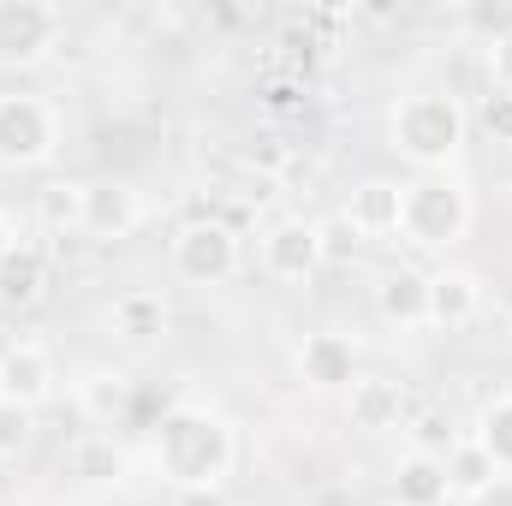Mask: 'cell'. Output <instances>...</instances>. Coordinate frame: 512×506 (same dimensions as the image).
Returning a JSON list of instances; mask_svg holds the SVG:
<instances>
[{
  "label": "cell",
  "instance_id": "5bb4252c",
  "mask_svg": "<svg viewBox=\"0 0 512 506\" xmlns=\"http://www.w3.org/2000/svg\"><path fill=\"white\" fill-rule=\"evenodd\" d=\"M376 316L387 328H429V274L417 268H393L376 280Z\"/></svg>",
  "mask_w": 512,
  "mask_h": 506
},
{
  "label": "cell",
  "instance_id": "44dd1931",
  "mask_svg": "<svg viewBox=\"0 0 512 506\" xmlns=\"http://www.w3.org/2000/svg\"><path fill=\"white\" fill-rule=\"evenodd\" d=\"M36 221L48 233H84V179H48L36 191Z\"/></svg>",
  "mask_w": 512,
  "mask_h": 506
},
{
  "label": "cell",
  "instance_id": "9c48e42d",
  "mask_svg": "<svg viewBox=\"0 0 512 506\" xmlns=\"http://www.w3.org/2000/svg\"><path fill=\"white\" fill-rule=\"evenodd\" d=\"M54 387H60V370H54V352H48V346L18 340V346L0 352V399L42 411V405L54 399Z\"/></svg>",
  "mask_w": 512,
  "mask_h": 506
},
{
  "label": "cell",
  "instance_id": "4fadbf2b",
  "mask_svg": "<svg viewBox=\"0 0 512 506\" xmlns=\"http://www.w3.org/2000/svg\"><path fill=\"white\" fill-rule=\"evenodd\" d=\"M399 417H405V381L358 376L346 387V423H352V429L382 435V429H399Z\"/></svg>",
  "mask_w": 512,
  "mask_h": 506
},
{
  "label": "cell",
  "instance_id": "d4e9b609",
  "mask_svg": "<svg viewBox=\"0 0 512 506\" xmlns=\"http://www.w3.org/2000/svg\"><path fill=\"white\" fill-rule=\"evenodd\" d=\"M411 435H417V447H411V453H435V459H441V447L453 453V441H459V435H453V423H447L441 411H423V417L411 423Z\"/></svg>",
  "mask_w": 512,
  "mask_h": 506
},
{
  "label": "cell",
  "instance_id": "ffe728a7",
  "mask_svg": "<svg viewBox=\"0 0 512 506\" xmlns=\"http://www.w3.org/2000/svg\"><path fill=\"white\" fill-rule=\"evenodd\" d=\"M471 441L489 453V465H495L501 477H512V387H507V393H495V399L477 411V429H471Z\"/></svg>",
  "mask_w": 512,
  "mask_h": 506
},
{
  "label": "cell",
  "instance_id": "603a6c76",
  "mask_svg": "<svg viewBox=\"0 0 512 506\" xmlns=\"http://www.w3.org/2000/svg\"><path fill=\"white\" fill-rule=\"evenodd\" d=\"M30 441H36V411L0 399V465H6V459H24Z\"/></svg>",
  "mask_w": 512,
  "mask_h": 506
},
{
  "label": "cell",
  "instance_id": "8fae6325",
  "mask_svg": "<svg viewBox=\"0 0 512 506\" xmlns=\"http://www.w3.org/2000/svg\"><path fill=\"white\" fill-rule=\"evenodd\" d=\"M483 316V274L441 262L429 274V328H471Z\"/></svg>",
  "mask_w": 512,
  "mask_h": 506
},
{
  "label": "cell",
  "instance_id": "f1b7e54d",
  "mask_svg": "<svg viewBox=\"0 0 512 506\" xmlns=\"http://www.w3.org/2000/svg\"><path fill=\"white\" fill-rule=\"evenodd\" d=\"M167 506H233V501H227V489H173Z\"/></svg>",
  "mask_w": 512,
  "mask_h": 506
},
{
  "label": "cell",
  "instance_id": "6da1fadb",
  "mask_svg": "<svg viewBox=\"0 0 512 506\" xmlns=\"http://www.w3.org/2000/svg\"><path fill=\"white\" fill-rule=\"evenodd\" d=\"M149 465L173 489H227L239 465V429L227 411L185 399L161 411V423L149 429Z\"/></svg>",
  "mask_w": 512,
  "mask_h": 506
},
{
  "label": "cell",
  "instance_id": "7402d4cb",
  "mask_svg": "<svg viewBox=\"0 0 512 506\" xmlns=\"http://www.w3.org/2000/svg\"><path fill=\"white\" fill-rule=\"evenodd\" d=\"M441 459H447V483H453V501H477V495H483V489L501 477V471L489 465V453H483L471 435H459V441H453V453H441Z\"/></svg>",
  "mask_w": 512,
  "mask_h": 506
},
{
  "label": "cell",
  "instance_id": "4dcf8cb0",
  "mask_svg": "<svg viewBox=\"0 0 512 506\" xmlns=\"http://www.w3.org/2000/svg\"><path fill=\"white\" fill-rule=\"evenodd\" d=\"M12 245H18V227H12V215H6V209H0V256L12 251Z\"/></svg>",
  "mask_w": 512,
  "mask_h": 506
},
{
  "label": "cell",
  "instance_id": "7a4b0ae2",
  "mask_svg": "<svg viewBox=\"0 0 512 506\" xmlns=\"http://www.w3.org/2000/svg\"><path fill=\"white\" fill-rule=\"evenodd\" d=\"M387 137H393V149H399L411 167L447 173V167L459 161L465 137H471V114H465V102H459L453 90H411V96L393 102Z\"/></svg>",
  "mask_w": 512,
  "mask_h": 506
},
{
  "label": "cell",
  "instance_id": "7c38bea8",
  "mask_svg": "<svg viewBox=\"0 0 512 506\" xmlns=\"http://www.w3.org/2000/svg\"><path fill=\"white\" fill-rule=\"evenodd\" d=\"M54 286V256L36 239H18L0 256V310H36Z\"/></svg>",
  "mask_w": 512,
  "mask_h": 506
},
{
  "label": "cell",
  "instance_id": "f546056e",
  "mask_svg": "<svg viewBox=\"0 0 512 506\" xmlns=\"http://www.w3.org/2000/svg\"><path fill=\"white\" fill-rule=\"evenodd\" d=\"M465 506H512V477H495L477 501H465Z\"/></svg>",
  "mask_w": 512,
  "mask_h": 506
},
{
  "label": "cell",
  "instance_id": "4316f807",
  "mask_svg": "<svg viewBox=\"0 0 512 506\" xmlns=\"http://www.w3.org/2000/svg\"><path fill=\"white\" fill-rule=\"evenodd\" d=\"M489 78H495L489 90H507L512 96V30L507 36H495V48H489Z\"/></svg>",
  "mask_w": 512,
  "mask_h": 506
},
{
  "label": "cell",
  "instance_id": "2e32d148",
  "mask_svg": "<svg viewBox=\"0 0 512 506\" xmlns=\"http://www.w3.org/2000/svg\"><path fill=\"white\" fill-rule=\"evenodd\" d=\"M399 203H405V185L399 179H364V185H352V203L340 215L364 239H387V233H399Z\"/></svg>",
  "mask_w": 512,
  "mask_h": 506
},
{
  "label": "cell",
  "instance_id": "d6986e66",
  "mask_svg": "<svg viewBox=\"0 0 512 506\" xmlns=\"http://www.w3.org/2000/svg\"><path fill=\"white\" fill-rule=\"evenodd\" d=\"M72 399H78V411H84L90 423H114L131 405V376L114 370V364H90L84 376L72 381Z\"/></svg>",
  "mask_w": 512,
  "mask_h": 506
},
{
  "label": "cell",
  "instance_id": "277c9868",
  "mask_svg": "<svg viewBox=\"0 0 512 506\" xmlns=\"http://www.w3.org/2000/svg\"><path fill=\"white\" fill-rule=\"evenodd\" d=\"M60 108L36 90H12L0 96V167L24 173V167H48L60 155Z\"/></svg>",
  "mask_w": 512,
  "mask_h": 506
},
{
  "label": "cell",
  "instance_id": "1f68e13d",
  "mask_svg": "<svg viewBox=\"0 0 512 506\" xmlns=\"http://www.w3.org/2000/svg\"><path fill=\"white\" fill-rule=\"evenodd\" d=\"M507 185H512V155H507Z\"/></svg>",
  "mask_w": 512,
  "mask_h": 506
},
{
  "label": "cell",
  "instance_id": "cb8c5ba5",
  "mask_svg": "<svg viewBox=\"0 0 512 506\" xmlns=\"http://www.w3.org/2000/svg\"><path fill=\"white\" fill-rule=\"evenodd\" d=\"M316 233H322V268H340V262H352V256L364 251V233H358L346 215L316 221Z\"/></svg>",
  "mask_w": 512,
  "mask_h": 506
},
{
  "label": "cell",
  "instance_id": "9a60e30c",
  "mask_svg": "<svg viewBox=\"0 0 512 506\" xmlns=\"http://www.w3.org/2000/svg\"><path fill=\"white\" fill-rule=\"evenodd\" d=\"M387 495H393V506H447L453 501L447 459H435V453H405V459L393 465Z\"/></svg>",
  "mask_w": 512,
  "mask_h": 506
},
{
  "label": "cell",
  "instance_id": "5b68a950",
  "mask_svg": "<svg viewBox=\"0 0 512 506\" xmlns=\"http://www.w3.org/2000/svg\"><path fill=\"white\" fill-rule=\"evenodd\" d=\"M167 262H173V274L185 280V286H227L233 274H239V262H245V251H239V233L227 227V221H185L179 233H173V245H167Z\"/></svg>",
  "mask_w": 512,
  "mask_h": 506
},
{
  "label": "cell",
  "instance_id": "52a82bcc",
  "mask_svg": "<svg viewBox=\"0 0 512 506\" xmlns=\"http://www.w3.org/2000/svg\"><path fill=\"white\" fill-rule=\"evenodd\" d=\"M256 256H262V274H268V280L304 286V280H316V268H322V233H316V221H304V215H280V221L262 227Z\"/></svg>",
  "mask_w": 512,
  "mask_h": 506
},
{
  "label": "cell",
  "instance_id": "e0dca14e",
  "mask_svg": "<svg viewBox=\"0 0 512 506\" xmlns=\"http://www.w3.org/2000/svg\"><path fill=\"white\" fill-rule=\"evenodd\" d=\"M108 328H114V340H126V346H149V340H161V334H167V298L149 292V286H131V292L114 298Z\"/></svg>",
  "mask_w": 512,
  "mask_h": 506
},
{
  "label": "cell",
  "instance_id": "8992f818",
  "mask_svg": "<svg viewBox=\"0 0 512 506\" xmlns=\"http://www.w3.org/2000/svg\"><path fill=\"white\" fill-rule=\"evenodd\" d=\"M66 36V18L54 0H0V72L42 66Z\"/></svg>",
  "mask_w": 512,
  "mask_h": 506
},
{
  "label": "cell",
  "instance_id": "83f0119b",
  "mask_svg": "<svg viewBox=\"0 0 512 506\" xmlns=\"http://www.w3.org/2000/svg\"><path fill=\"white\" fill-rule=\"evenodd\" d=\"M286 161H292V155H286V143H280V137H256V143H251V167H262V173H280Z\"/></svg>",
  "mask_w": 512,
  "mask_h": 506
},
{
  "label": "cell",
  "instance_id": "484cf974",
  "mask_svg": "<svg viewBox=\"0 0 512 506\" xmlns=\"http://www.w3.org/2000/svg\"><path fill=\"white\" fill-rule=\"evenodd\" d=\"M483 131L512 149V96L507 90H489V96H483Z\"/></svg>",
  "mask_w": 512,
  "mask_h": 506
},
{
  "label": "cell",
  "instance_id": "3957f363",
  "mask_svg": "<svg viewBox=\"0 0 512 506\" xmlns=\"http://www.w3.org/2000/svg\"><path fill=\"white\" fill-rule=\"evenodd\" d=\"M477 221V203L465 191V179L453 173H417L405 185V203H399V239L411 251L447 256Z\"/></svg>",
  "mask_w": 512,
  "mask_h": 506
},
{
  "label": "cell",
  "instance_id": "ac0fdd59",
  "mask_svg": "<svg viewBox=\"0 0 512 506\" xmlns=\"http://www.w3.org/2000/svg\"><path fill=\"white\" fill-rule=\"evenodd\" d=\"M66 471L78 477V483H90V489H102V483H120L131 471L126 447L114 441V435H102V429H90V435H78L72 447H66Z\"/></svg>",
  "mask_w": 512,
  "mask_h": 506
},
{
  "label": "cell",
  "instance_id": "ba28073f",
  "mask_svg": "<svg viewBox=\"0 0 512 506\" xmlns=\"http://www.w3.org/2000/svg\"><path fill=\"white\" fill-rule=\"evenodd\" d=\"M292 370H298L304 387H316V393H340V387L358 381V340L340 334V328H316V334H304Z\"/></svg>",
  "mask_w": 512,
  "mask_h": 506
},
{
  "label": "cell",
  "instance_id": "30bf717a",
  "mask_svg": "<svg viewBox=\"0 0 512 506\" xmlns=\"http://www.w3.org/2000/svg\"><path fill=\"white\" fill-rule=\"evenodd\" d=\"M143 197L131 191L126 179H102V185H84V233L96 245H114V239H131L143 227Z\"/></svg>",
  "mask_w": 512,
  "mask_h": 506
}]
</instances>
